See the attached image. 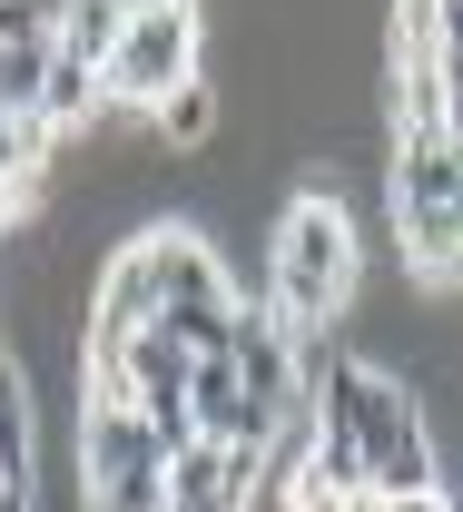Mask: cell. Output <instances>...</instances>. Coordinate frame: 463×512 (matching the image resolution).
Masks as SVG:
<instances>
[{"label":"cell","mask_w":463,"mask_h":512,"mask_svg":"<svg viewBox=\"0 0 463 512\" xmlns=\"http://www.w3.org/2000/svg\"><path fill=\"white\" fill-rule=\"evenodd\" d=\"M198 0H129V20H119V40H109V60H99V119L109 109H129L148 119L178 79H198Z\"/></svg>","instance_id":"2"},{"label":"cell","mask_w":463,"mask_h":512,"mask_svg":"<svg viewBox=\"0 0 463 512\" xmlns=\"http://www.w3.org/2000/svg\"><path fill=\"white\" fill-rule=\"evenodd\" d=\"M40 69L50 40H0V109H40Z\"/></svg>","instance_id":"9"},{"label":"cell","mask_w":463,"mask_h":512,"mask_svg":"<svg viewBox=\"0 0 463 512\" xmlns=\"http://www.w3.org/2000/svg\"><path fill=\"white\" fill-rule=\"evenodd\" d=\"M385 512H454V503H444V483H424V493H385Z\"/></svg>","instance_id":"10"},{"label":"cell","mask_w":463,"mask_h":512,"mask_svg":"<svg viewBox=\"0 0 463 512\" xmlns=\"http://www.w3.org/2000/svg\"><path fill=\"white\" fill-rule=\"evenodd\" d=\"M0 473L30 483V384H20L10 355H0Z\"/></svg>","instance_id":"8"},{"label":"cell","mask_w":463,"mask_h":512,"mask_svg":"<svg viewBox=\"0 0 463 512\" xmlns=\"http://www.w3.org/2000/svg\"><path fill=\"white\" fill-rule=\"evenodd\" d=\"M119 20H129V0H69L60 20H50V60L99 69V60H109V40H119Z\"/></svg>","instance_id":"6"},{"label":"cell","mask_w":463,"mask_h":512,"mask_svg":"<svg viewBox=\"0 0 463 512\" xmlns=\"http://www.w3.org/2000/svg\"><path fill=\"white\" fill-rule=\"evenodd\" d=\"M148 119L168 128L178 148H207V138H217V79H207V69H198V79H178V89H168Z\"/></svg>","instance_id":"7"},{"label":"cell","mask_w":463,"mask_h":512,"mask_svg":"<svg viewBox=\"0 0 463 512\" xmlns=\"http://www.w3.org/2000/svg\"><path fill=\"white\" fill-rule=\"evenodd\" d=\"M355 306V217L326 188H306L276 217V247H266V316L296 335V355H316V335Z\"/></svg>","instance_id":"1"},{"label":"cell","mask_w":463,"mask_h":512,"mask_svg":"<svg viewBox=\"0 0 463 512\" xmlns=\"http://www.w3.org/2000/svg\"><path fill=\"white\" fill-rule=\"evenodd\" d=\"M266 483V444H178L158 463V512H247Z\"/></svg>","instance_id":"4"},{"label":"cell","mask_w":463,"mask_h":512,"mask_svg":"<svg viewBox=\"0 0 463 512\" xmlns=\"http://www.w3.org/2000/svg\"><path fill=\"white\" fill-rule=\"evenodd\" d=\"M395 138H454V60L395 69Z\"/></svg>","instance_id":"5"},{"label":"cell","mask_w":463,"mask_h":512,"mask_svg":"<svg viewBox=\"0 0 463 512\" xmlns=\"http://www.w3.org/2000/svg\"><path fill=\"white\" fill-rule=\"evenodd\" d=\"M454 197H463L454 138H395V237H404L414 286H434V296L454 286V256H463Z\"/></svg>","instance_id":"3"}]
</instances>
